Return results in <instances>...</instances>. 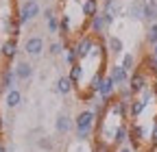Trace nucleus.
Instances as JSON below:
<instances>
[{"mask_svg": "<svg viewBox=\"0 0 157 152\" xmlns=\"http://www.w3.org/2000/svg\"><path fill=\"white\" fill-rule=\"evenodd\" d=\"M94 126H96V113L92 109H85L81 111L78 115L74 118V130H76V139L78 141H85L92 137L94 132Z\"/></svg>", "mask_w": 157, "mask_h": 152, "instance_id": "nucleus-1", "label": "nucleus"}, {"mask_svg": "<svg viewBox=\"0 0 157 152\" xmlns=\"http://www.w3.org/2000/svg\"><path fill=\"white\" fill-rule=\"evenodd\" d=\"M37 15H42V7H39L37 0H24L22 5H20V11H17V24L20 26H24L29 24L31 20H35Z\"/></svg>", "mask_w": 157, "mask_h": 152, "instance_id": "nucleus-2", "label": "nucleus"}, {"mask_svg": "<svg viewBox=\"0 0 157 152\" xmlns=\"http://www.w3.org/2000/svg\"><path fill=\"white\" fill-rule=\"evenodd\" d=\"M94 46H96V37H94V35H83L81 39H78V42L74 44L76 59H78V61H85V59H90V54H92Z\"/></svg>", "mask_w": 157, "mask_h": 152, "instance_id": "nucleus-3", "label": "nucleus"}, {"mask_svg": "<svg viewBox=\"0 0 157 152\" xmlns=\"http://www.w3.org/2000/svg\"><path fill=\"white\" fill-rule=\"evenodd\" d=\"M129 91L133 93V96H140V93L144 91V89H148V81H146V74H144V70L140 67V70H135L131 76H129Z\"/></svg>", "mask_w": 157, "mask_h": 152, "instance_id": "nucleus-4", "label": "nucleus"}, {"mask_svg": "<svg viewBox=\"0 0 157 152\" xmlns=\"http://www.w3.org/2000/svg\"><path fill=\"white\" fill-rule=\"evenodd\" d=\"M113 20H116V17H111V15H107V13H98V15H94L92 20H90V31H92V35H94V37L103 35V33L113 24Z\"/></svg>", "mask_w": 157, "mask_h": 152, "instance_id": "nucleus-5", "label": "nucleus"}, {"mask_svg": "<svg viewBox=\"0 0 157 152\" xmlns=\"http://www.w3.org/2000/svg\"><path fill=\"white\" fill-rule=\"evenodd\" d=\"M44 50H46V44H44V39H42L39 35H33V37H29V39L24 42V52H26L29 56H33V59L42 56Z\"/></svg>", "mask_w": 157, "mask_h": 152, "instance_id": "nucleus-6", "label": "nucleus"}, {"mask_svg": "<svg viewBox=\"0 0 157 152\" xmlns=\"http://www.w3.org/2000/svg\"><path fill=\"white\" fill-rule=\"evenodd\" d=\"M0 56H2L5 61H13L17 56V42H15V37H9V39H5L2 44H0Z\"/></svg>", "mask_w": 157, "mask_h": 152, "instance_id": "nucleus-7", "label": "nucleus"}, {"mask_svg": "<svg viewBox=\"0 0 157 152\" xmlns=\"http://www.w3.org/2000/svg\"><path fill=\"white\" fill-rule=\"evenodd\" d=\"M13 74H15V81H31L33 78V65L29 61H17L13 65Z\"/></svg>", "mask_w": 157, "mask_h": 152, "instance_id": "nucleus-8", "label": "nucleus"}, {"mask_svg": "<svg viewBox=\"0 0 157 152\" xmlns=\"http://www.w3.org/2000/svg\"><path fill=\"white\" fill-rule=\"evenodd\" d=\"M74 126V120L68 115V113H59L57 120H55V130L59 132V135H68V132L72 130Z\"/></svg>", "mask_w": 157, "mask_h": 152, "instance_id": "nucleus-9", "label": "nucleus"}, {"mask_svg": "<svg viewBox=\"0 0 157 152\" xmlns=\"http://www.w3.org/2000/svg\"><path fill=\"white\" fill-rule=\"evenodd\" d=\"M127 141H129V126L120 122V124L116 126V130H113L111 146H113V148H120V146H127Z\"/></svg>", "mask_w": 157, "mask_h": 152, "instance_id": "nucleus-10", "label": "nucleus"}, {"mask_svg": "<svg viewBox=\"0 0 157 152\" xmlns=\"http://www.w3.org/2000/svg\"><path fill=\"white\" fill-rule=\"evenodd\" d=\"M107 76L116 83V87H120V85H127V83H129V72H127L120 63H118V65H111V72H109Z\"/></svg>", "mask_w": 157, "mask_h": 152, "instance_id": "nucleus-11", "label": "nucleus"}, {"mask_svg": "<svg viewBox=\"0 0 157 152\" xmlns=\"http://www.w3.org/2000/svg\"><path fill=\"white\" fill-rule=\"evenodd\" d=\"M0 87H2V91L15 89V74H13V67L11 65H5L2 74H0Z\"/></svg>", "mask_w": 157, "mask_h": 152, "instance_id": "nucleus-12", "label": "nucleus"}, {"mask_svg": "<svg viewBox=\"0 0 157 152\" xmlns=\"http://www.w3.org/2000/svg\"><path fill=\"white\" fill-rule=\"evenodd\" d=\"M81 13H83V17L90 22L94 15H98L101 11H98V0H83L81 2Z\"/></svg>", "mask_w": 157, "mask_h": 152, "instance_id": "nucleus-13", "label": "nucleus"}, {"mask_svg": "<svg viewBox=\"0 0 157 152\" xmlns=\"http://www.w3.org/2000/svg\"><path fill=\"white\" fill-rule=\"evenodd\" d=\"M72 89H74V85H72V81L68 78V76H59L57 78V83H55V91L57 93L68 96V93H72Z\"/></svg>", "mask_w": 157, "mask_h": 152, "instance_id": "nucleus-14", "label": "nucleus"}, {"mask_svg": "<svg viewBox=\"0 0 157 152\" xmlns=\"http://www.w3.org/2000/svg\"><path fill=\"white\" fill-rule=\"evenodd\" d=\"M107 50H109L113 56L122 54V52H124V44H122V39H120V37H116V35H109V37H107Z\"/></svg>", "mask_w": 157, "mask_h": 152, "instance_id": "nucleus-15", "label": "nucleus"}, {"mask_svg": "<svg viewBox=\"0 0 157 152\" xmlns=\"http://www.w3.org/2000/svg\"><path fill=\"white\" fill-rule=\"evenodd\" d=\"M5 102H7V107H9V109L20 107V104H22V91H20V89H9V91H7Z\"/></svg>", "mask_w": 157, "mask_h": 152, "instance_id": "nucleus-16", "label": "nucleus"}, {"mask_svg": "<svg viewBox=\"0 0 157 152\" xmlns=\"http://www.w3.org/2000/svg\"><path fill=\"white\" fill-rule=\"evenodd\" d=\"M68 78L72 81V85H74V87L81 85V78H83V65H81V61L74 63V65H70V74H68Z\"/></svg>", "mask_w": 157, "mask_h": 152, "instance_id": "nucleus-17", "label": "nucleus"}, {"mask_svg": "<svg viewBox=\"0 0 157 152\" xmlns=\"http://www.w3.org/2000/svg\"><path fill=\"white\" fill-rule=\"evenodd\" d=\"M103 13H107V15H111V17L120 15V13H122L120 0H105V9H103Z\"/></svg>", "mask_w": 157, "mask_h": 152, "instance_id": "nucleus-18", "label": "nucleus"}, {"mask_svg": "<svg viewBox=\"0 0 157 152\" xmlns=\"http://www.w3.org/2000/svg\"><path fill=\"white\" fill-rule=\"evenodd\" d=\"M142 7H144L142 0H135V2L129 7V15L135 17V20H142Z\"/></svg>", "mask_w": 157, "mask_h": 152, "instance_id": "nucleus-19", "label": "nucleus"}, {"mask_svg": "<svg viewBox=\"0 0 157 152\" xmlns=\"http://www.w3.org/2000/svg\"><path fill=\"white\" fill-rule=\"evenodd\" d=\"M63 50H66V44H63V42H52V44L48 46V54H50V56L63 54Z\"/></svg>", "mask_w": 157, "mask_h": 152, "instance_id": "nucleus-20", "label": "nucleus"}, {"mask_svg": "<svg viewBox=\"0 0 157 152\" xmlns=\"http://www.w3.org/2000/svg\"><path fill=\"white\" fill-rule=\"evenodd\" d=\"M63 59L70 63V65H74V63H78V59H76V50H74V46H66V50H63Z\"/></svg>", "mask_w": 157, "mask_h": 152, "instance_id": "nucleus-21", "label": "nucleus"}, {"mask_svg": "<svg viewBox=\"0 0 157 152\" xmlns=\"http://www.w3.org/2000/svg\"><path fill=\"white\" fill-rule=\"evenodd\" d=\"M120 65H122L127 72H131V70H133V65H135V56H133L131 52H124V54H122V61H120Z\"/></svg>", "mask_w": 157, "mask_h": 152, "instance_id": "nucleus-22", "label": "nucleus"}, {"mask_svg": "<svg viewBox=\"0 0 157 152\" xmlns=\"http://www.w3.org/2000/svg\"><path fill=\"white\" fill-rule=\"evenodd\" d=\"M146 42H148L151 46L157 44V22H153V24L148 26V31H146Z\"/></svg>", "mask_w": 157, "mask_h": 152, "instance_id": "nucleus-23", "label": "nucleus"}, {"mask_svg": "<svg viewBox=\"0 0 157 152\" xmlns=\"http://www.w3.org/2000/svg\"><path fill=\"white\" fill-rule=\"evenodd\" d=\"M37 146L42 148V150H52V148H55V143H52L50 137H39V139H37Z\"/></svg>", "mask_w": 157, "mask_h": 152, "instance_id": "nucleus-24", "label": "nucleus"}, {"mask_svg": "<svg viewBox=\"0 0 157 152\" xmlns=\"http://www.w3.org/2000/svg\"><path fill=\"white\" fill-rule=\"evenodd\" d=\"M46 22H48V31L50 33H59V17L57 15H52L50 20H46Z\"/></svg>", "mask_w": 157, "mask_h": 152, "instance_id": "nucleus-25", "label": "nucleus"}, {"mask_svg": "<svg viewBox=\"0 0 157 152\" xmlns=\"http://www.w3.org/2000/svg\"><path fill=\"white\" fill-rule=\"evenodd\" d=\"M151 141H153V146L157 143V120L153 122V130H151Z\"/></svg>", "mask_w": 157, "mask_h": 152, "instance_id": "nucleus-26", "label": "nucleus"}, {"mask_svg": "<svg viewBox=\"0 0 157 152\" xmlns=\"http://www.w3.org/2000/svg\"><path fill=\"white\" fill-rule=\"evenodd\" d=\"M55 15V9L52 7H48V9H44V17H46V20H50V17Z\"/></svg>", "mask_w": 157, "mask_h": 152, "instance_id": "nucleus-27", "label": "nucleus"}, {"mask_svg": "<svg viewBox=\"0 0 157 152\" xmlns=\"http://www.w3.org/2000/svg\"><path fill=\"white\" fill-rule=\"evenodd\" d=\"M116 152H133V148H131V146H120Z\"/></svg>", "mask_w": 157, "mask_h": 152, "instance_id": "nucleus-28", "label": "nucleus"}, {"mask_svg": "<svg viewBox=\"0 0 157 152\" xmlns=\"http://www.w3.org/2000/svg\"><path fill=\"white\" fill-rule=\"evenodd\" d=\"M151 56H153V59H155V61H157V44H155V46H153V52H151Z\"/></svg>", "mask_w": 157, "mask_h": 152, "instance_id": "nucleus-29", "label": "nucleus"}, {"mask_svg": "<svg viewBox=\"0 0 157 152\" xmlns=\"http://www.w3.org/2000/svg\"><path fill=\"white\" fill-rule=\"evenodd\" d=\"M155 13H157V5H155Z\"/></svg>", "mask_w": 157, "mask_h": 152, "instance_id": "nucleus-30", "label": "nucleus"}, {"mask_svg": "<svg viewBox=\"0 0 157 152\" xmlns=\"http://www.w3.org/2000/svg\"><path fill=\"white\" fill-rule=\"evenodd\" d=\"M0 91H2V87H0Z\"/></svg>", "mask_w": 157, "mask_h": 152, "instance_id": "nucleus-31", "label": "nucleus"}]
</instances>
